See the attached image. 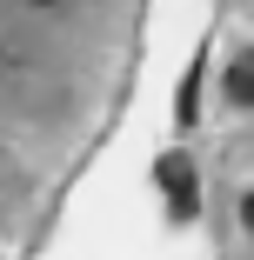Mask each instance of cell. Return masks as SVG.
Wrapping results in <instances>:
<instances>
[{
  "mask_svg": "<svg viewBox=\"0 0 254 260\" xmlns=\"http://www.w3.org/2000/svg\"><path fill=\"white\" fill-rule=\"evenodd\" d=\"M161 180H167V193H174V207L187 214V207H194V180H187V167H181V160H161Z\"/></svg>",
  "mask_w": 254,
  "mask_h": 260,
  "instance_id": "cell-2",
  "label": "cell"
},
{
  "mask_svg": "<svg viewBox=\"0 0 254 260\" xmlns=\"http://www.w3.org/2000/svg\"><path fill=\"white\" fill-rule=\"evenodd\" d=\"M228 93H234V100H247V107H254V47H247V54H241V60L228 67Z\"/></svg>",
  "mask_w": 254,
  "mask_h": 260,
  "instance_id": "cell-1",
  "label": "cell"
},
{
  "mask_svg": "<svg viewBox=\"0 0 254 260\" xmlns=\"http://www.w3.org/2000/svg\"><path fill=\"white\" fill-rule=\"evenodd\" d=\"M241 220H247V234H254V193H247V207H241Z\"/></svg>",
  "mask_w": 254,
  "mask_h": 260,
  "instance_id": "cell-3",
  "label": "cell"
}]
</instances>
